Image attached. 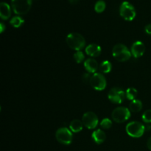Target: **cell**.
Returning <instances> with one entry per match:
<instances>
[{
	"instance_id": "cell-25",
	"label": "cell",
	"mask_w": 151,
	"mask_h": 151,
	"mask_svg": "<svg viewBox=\"0 0 151 151\" xmlns=\"http://www.w3.org/2000/svg\"><path fill=\"white\" fill-rule=\"evenodd\" d=\"M91 76L89 75V73H85L82 75V81L83 82L87 83H90L91 81Z\"/></svg>"
},
{
	"instance_id": "cell-30",
	"label": "cell",
	"mask_w": 151,
	"mask_h": 151,
	"mask_svg": "<svg viewBox=\"0 0 151 151\" xmlns=\"http://www.w3.org/2000/svg\"><path fill=\"white\" fill-rule=\"evenodd\" d=\"M150 129H151V126H150V125H147V126H145V131H146V130H147V131H150Z\"/></svg>"
},
{
	"instance_id": "cell-8",
	"label": "cell",
	"mask_w": 151,
	"mask_h": 151,
	"mask_svg": "<svg viewBox=\"0 0 151 151\" xmlns=\"http://www.w3.org/2000/svg\"><path fill=\"white\" fill-rule=\"evenodd\" d=\"M56 139L63 145H70L72 142V134L71 130L66 128H59L55 134Z\"/></svg>"
},
{
	"instance_id": "cell-21",
	"label": "cell",
	"mask_w": 151,
	"mask_h": 151,
	"mask_svg": "<svg viewBox=\"0 0 151 151\" xmlns=\"http://www.w3.org/2000/svg\"><path fill=\"white\" fill-rule=\"evenodd\" d=\"M106 2L103 0H98L94 5V10L97 13H102L106 9Z\"/></svg>"
},
{
	"instance_id": "cell-9",
	"label": "cell",
	"mask_w": 151,
	"mask_h": 151,
	"mask_svg": "<svg viewBox=\"0 0 151 151\" xmlns=\"http://www.w3.org/2000/svg\"><path fill=\"white\" fill-rule=\"evenodd\" d=\"M82 122L88 129H94L98 125V117L94 112L88 111L83 116Z\"/></svg>"
},
{
	"instance_id": "cell-13",
	"label": "cell",
	"mask_w": 151,
	"mask_h": 151,
	"mask_svg": "<svg viewBox=\"0 0 151 151\" xmlns=\"http://www.w3.org/2000/svg\"><path fill=\"white\" fill-rule=\"evenodd\" d=\"M84 67L88 73H94L98 69V63L94 59L88 58L84 62Z\"/></svg>"
},
{
	"instance_id": "cell-7",
	"label": "cell",
	"mask_w": 151,
	"mask_h": 151,
	"mask_svg": "<svg viewBox=\"0 0 151 151\" xmlns=\"http://www.w3.org/2000/svg\"><path fill=\"white\" fill-rule=\"evenodd\" d=\"M89 83L94 89L97 91L104 90L107 85L106 78L100 73H94V75H91Z\"/></svg>"
},
{
	"instance_id": "cell-6",
	"label": "cell",
	"mask_w": 151,
	"mask_h": 151,
	"mask_svg": "<svg viewBox=\"0 0 151 151\" xmlns=\"http://www.w3.org/2000/svg\"><path fill=\"white\" fill-rule=\"evenodd\" d=\"M112 119L118 123H122L131 117V111L125 107H117L112 111Z\"/></svg>"
},
{
	"instance_id": "cell-1",
	"label": "cell",
	"mask_w": 151,
	"mask_h": 151,
	"mask_svg": "<svg viewBox=\"0 0 151 151\" xmlns=\"http://www.w3.org/2000/svg\"><path fill=\"white\" fill-rule=\"evenodd\" d=\"M67 45L71 49L76 51H81L86 46L85 38L81 34L77 32H72L67 35L66 38Z\"/></svg>"
},
{
	"instance_id": "cell-26",
	"label": "cell",
	"mask_w": 151,
	"mask_h": 151,
	"mask_svg": "<svg viewBox=\"0 0 151 151\" xmlns=\"http://www.w3.org/2000/svg\"><path fill=\"white\" fill-rule=\"evenodd\" d=\"M145 32L148 35H151V24H147L146 25L145 27Z\"/></svg>"
},
{
	"instance_id": "cell-4",
	"label": "cell",
	"mask_w": 151,
	"mask_h": 151,
	"mask_svg": "<svg viewBox=\"0 0 151 151\" xmlns=\"http://www.w3.org/2000/svg\"><path fill=\"white\" fill-rule=\"evenodd\" d=\"M145 126L139 122H131L126 125V132L130 137L139 138L144 134Z\"/></svg>"
},
{
	"instance_id": "cell-18",
	"label": "cell",
	"mask_w": 151,
	"mask_h": 151,
	"mask_svg": "<svg viewBox=\"0 0 151 151\" xmlns=\"http://www.w3.org/2000/svg\"><path fill=\"white\" fill-rule=\"evenodd\" d=\"M24 19H22L21 16H14L11 19V20L10 21V24L12 25L13 27H14L15 28H19L22 26V24H24Z\"/></svg>"
},
{
	"instance_id": "cell-29",
	"label": "cell",
	"mask_w": 151,
	"mask_h": 151,
	"mask_svg": "<svg viewBox=\"0 0 151 151\" xmlns=\"http://www.w3.org/2000/svg\"><path fill=\"white\" fill-rule=\"evenodd\" d=\"M69 2L71 3V4H77V3L79 1V0H69Z\"/></svg>"
},
{
	"instance_id": "cell-5",
	"label": "cell",
	"mask_w": 151,
	"mask_h": 151,
	"mask_svg": "<svg viewBox=\"0 0 151 151\" xmlns=\"http://www.w3.org/2000/svg\"><path fill=\"white\" fill-rule=\"evenodd\" d=\"M119 13L120 16L126 21H132L137 15L134 6L127 1H123L119 7Z\"/></svg>"
},
{
	"instance_id": "cell-11",
	"label": "cell",
	"mask_w": 151,
	"mask_h": 151,
	"mask_svg": "<svg viewBox=\"0 0 151 151\" xmlns=\"http://www.w3.org/2000/svg\"><path fill=\"white\" fill-rule=\"evenodd\" d=\"M145 52V46L142 41H136L131 47V52L132 55L136 58L141 57Z\"/></svg>"
},
{
	"instance_id": "cell-24",
	"label": "cell",
	"mask_w": 151,
	"mask_h": 151,
	"mask_svg": "<svg viewBox=\"0 0 151 151\" xmlns=\"http://www.w3.org/2000/svg\"><path fill=\"white\" fill-rule=\"evenodd\" d=\"M142 120L145 123H151V110H147L143 113Z\"/></svg>"
},
{
	"instance_id": "cell-16",
	"label": "cell",
	"mask_w": 151,
	"mask_h": 151,
	"mask_svg": "<svg viewBox=\"0 0 151 151\" xmlns=\"http://www.w3.org/2000/svg\"><path fill=\"white\" fill-rule=\"evenodd\" d=\"M83 122L79 119H74L71 122L69 125V128L71 131L74 133H78L83 130Z\"/></svg>"
},
{
	"instance_id": "cell-22",
	"label": "cell",
	"mask_w": 151,
	"mask_h": 151,
	"mask_svg": "<svg viewBox=\"0 0 151 151\" xmlns=\"http://www.w3.org/2000/svg\"><path fill=\"white\" fill-rule=\"evenodd\" d=\"M100 126L104 129H109L112 126V122L109 118H105L100 122Z\"/></svg>"
},
{
	"instance_id": "cell-27",
	"label": "cell",
	"mask_w": 151,
	"mask_h": 151,
	"mask_svg": "<svg viewBox=\"0 0 151 151\" xmlns=\"http://www.w3.org/2000/svg\"><path fill=\"white\" fill-rule=\"evenodd\" d=\"M5 29H6V26L4 25V23H2V22H1V23L0 24V32H3Z\"/></svg>"
},
{
	"instance_id": "cell-17",
	"label": "cell",
	"mask_w": 151,
	"mask_h": 151,
	"mask_svg": "<svg viewBox=\"0 0 151 151\" xmlns=\"http://www.w3.org/2000/svg\"><path fill=\"white\" fill-rule=\"evenodd\" d=\"M130 111L132 112H139L142 109V103L139 100H134L130 103Z\"/></svg>"
},
{
	"instance_id": "cell-12",
	"label": "cell",
	"mask_w": 151,
	"mask_h": 151,
	"mask_svg": "<svg viewBox=\"0 0 151 151\" xmlns=\"http://www.w3.org/2000/svg\"><path fill=\"white\" fill-rule=\"evenodd\" d=\"M101 47L96 44H91L86 48V52L91 57H98L101 54Z\"/></svg>"
},
{
	"instance_id": "cell-14",
	"label": "cell",
	"mask_w": 151,
	"mask_h": 151,
	"mask_svg": "<svg viewBox=\"0 0 151 151\" xmlns=\"http://www.w3.org/2000/svg\"><path fill=\"white\" fill-rule=\"evenodd\" d=\"M11 10L10 7L7 3L1 2L0 4V16L4 20H7L10 17Z\"/></svg>"
},
{
	"instance_id": "cell-2",
	"label": "cell",
	"mask_w": 151,
	"mask_h": 151,
	"mask_svg": "<svg viewBox=\"0 0 151 151\" xmlns=\"http://www.w3.org/2000/svg\"><path fill=\"white\" fill-rule=\"evenodd\" d=\"M114 58L118 61L124 62L129 60L131 57V52L128 50L126 46L122 44H118L114 47L112 50Z\"/></svg>"
},
{
	"instance_id": "cell-23",
	"label": "cell",
	"mask_w": 151,
	"mask_h": 151,
	"mask_svg": "<svg viewBox=\"0 0 151 151\" xmlns=\"http://www.w3.org/2000/svg\"><path fill=\"white\" fill-rule=\"evenodd\" d=\"M85 58V56H84L83 53L81 51H77L74 54V59H75V61L78 63H82L83 60Z\"/></svg>"
},
{
	"instance_id": "cell-10",
	"label": "cell",
	"mask_w": 151,
	"mask_h": 151,
	"mask_svg": "<svg viewBox=\"0 0 151 151\" xmlns=\"http://www.w3.org/2000/svg\"><path fill=\"white\" fill-rule=\"evenodd\" d=\"M125 97V91L119 88H111L108 94L109 100L115 104H121Z\"/></svg>"
},
{
	"instance_id": "cell-15",
	"label": "cell",
	"mask_w": 151,
	"mask_h": 151,
	"mask_svg": "<svg viewBox=\"0 0 151 151\" xmlns=\"http://www.w3.org/2000/svg\"><path fill=\"white\" fill-rule=\"evenodd\" d=\"M91 137H92L94 142H96L98 145L102 144V143L104 142L105 140H106V136L105 132L100 129H97L96 130V131H94V132L92 133Z\"/></svg>"
},
{
	"instance_id": "cell-3",
	"label": "cell",
	"mask_w": 151,
	"mask_h": 151,
	"mask_svg": "<svg viewBox=\"0 0 151 151\" xmlns=\"http://www.w3.org/2000/svg\"><path fill=\"white\" fill-rule=\"evenodd\" d=\"M14 13L17 15L27 14L32 6V0H11Z\"/></svg>"
},
{
	"instance_id": "cell-19",
	"label": "cell",
	"mask_w": 151,
	"mask_h": 151,
	"mask_svg": "<svg viewBox=\"0 0 151 151\" xmlns=\"http://www.w3.org/2000/svg\"><path fill=\"white\" fill-rule=\"evenodd\" d=\"M111 63L109 60H104L103 63L100 64V72H103V73H109L111 70Z\"/></svg>"
},
{
	"instance_id": "cell-20",
	"label": "cell",
	"mask_w": 151,
	"mask_h": 151,
	"mask_svg": "<svg viewBox=\"0 0 151 151\" xmlns=\"http://www.w3.org/2000/svg\"><path fill=\"white\" fill-rule=\"evenodd\" d=\"M125 96L129 100H134L137 96V90L134 88H128L125 92Z\"/></svg>"
},
{
	"instance_id": "cell-28",
	"label": "cell",
	"mask_w": 151,
	"mask_h": 151,
	"mask_svg": "<svg viewBox=\"0 0 151 151\" xmlns=\"http://www.w3.org/2000/svg\"><path fill=\"white\" fill-rule=\"evenodd\" d=\"M147 147H148V149L150 150H151V137L150 139H148V141H147Z\"/></svg>"
}]
</instances>
